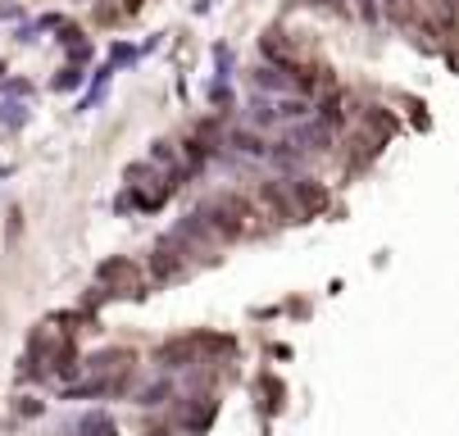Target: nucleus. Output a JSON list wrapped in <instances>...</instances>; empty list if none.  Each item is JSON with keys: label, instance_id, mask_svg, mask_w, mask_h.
<instances>
[{"label": "nucleus", "instance_id": "1", "mask_svg": "<svg viewBox=\"0 0 459 436\" xmlns=\"http://www.w3.org/2000/svg\"><path fill=\"white\" fill-rule=\"evenodd\" d=\"M300 119H314V105L305 96H251V105H246L251 128H286Z\"/></svg>", "mask_w": 459, "mask_h": 436}, {"label": "nucleus", "instance_id": "2", "mask_svg": "<svg viewBox=\"0 0 459 436\" xmlns=\"http://www.w3.org/2000/svg\"><path fill=\"white\" fill-rule=\"evenodd\" d=\"M282 141L291 146L295 155H318V150H328V146H332V132H328V123L300 119V123H286Z\"/></svg>", "mask_w": 459, "mask_h": 436}, {"label": "nucleus", "instance_id": "3", "mask_svg": "<svg viewBox=\"0 0 459 436\" xmlns=\"http://www.w3.org/2000/svg\"><path fill=\"white\" fill-rule=\"evenodd\" d=\"M228 146H232V155L246 159V164H264V159H268V141H264L260 132H251V128L228 132Z\"/></svg>", "mask_w": 459, "mask_h": 436}, {"label": "nucleus", "instance_id": "4", "mask_svg": "<svg viewBox=\"0 0 459 436\" xmlns=\"http://www.w3.org/2000/svg\"><path fill=\"white\" fill-rule=\"evenodd\" d=\"M255 87L260 91H273V96H291L295 91V82H291V68H282V64H264V68H255Z\"/></svg>", "mask_w": 459, "mask_h": 436}, {"label": "nucleus", "instance_id": "5", "mask_svg": "<svg viewBox=\"0 0 459 436\" xmlns=\"http://www.w3.org/2000/svg\"><path fill=\"white\" fill-rule=\"evenodd\" d=\"M182 272V259H177V246L159 241V250H155V277H177Z\"/></svg>", "mask_w": 459, "mask_h": 436}, {"label": "nucleus", "instance_id": "6", "mask_svg": "<svg viewBox=\"0 0 459 436\" xmlns=\"http://www.w3.org/2000/svg\"><path fill=\"white\" fill-rule=\"evenodd\" d=\"M132 277H137L132 259H105L96 268V282H132Z\"/></svg>", "mask_w": 459, "mask_h": 436}, {"label": "nucleus", "instance_id": "7", "mask_svg": "<svg viewBox=\"0 0 459 436\" xmlns=\"http://www.w3.org/2000/svg\"><path fill=\"white\" fill-rule=\"evenodd\" d=\"M77 432L82 436H114V423L105 414H87L82 423H77Z\"/></svg>", "mask_w": 459, "mask_h": 436}, {"label": "nucleus", "instance_id": "8", "mask_svg": "<svg viewBox=\"0 0 459 436\" xmlns=\"http://www.w3.org/2000/svg\"><path fill=\"white\" fill-rule=\"evenodd\" d=\"M123 359H128V350H105V355H91L87 368H91V373H110V368H119Z\"/></svg>", "mask_w": 459, "mask_h": 436}, {"label": "nucleus", "instance_id": "9", "mask_svg": "<svg viewBox=\"0 0 459 436\" xmlns=\"http://www.w3.org/2000/svg\"><path fill=\"white\" fill-rule=\"evenodd\" d=\"M82 77H87V73H82L77 64L59 68V73H55V91H77V87H82Z\"/></svg>", "mask_w": 459, "mask_h": 436}, {"label": "nucleus", "instance_id": "10", "mask_svg": "<svg viewBox=\"0 0 459 436\" xmlns=\"http://www.w3.org/2000/svg\"><path fill=\"white\" fill-rule=\"evenodd\" d=\"M295 196H300V205L305 209H323V186H309V182H295Z\"/></svg>", "mask_w": 459, "mask_h": 436}, {"label": "nucleus", "instance_id": "11", "mask_svg": "<svg viewBox=\"0 0 459 436\" xmlns=\"http://www.w3.org/2000/svg\"><path fill=\"white\" fill-rule=\"evenodd\" d=\"M164 395H173V382H168V377H159L155 386H146V391H141V404H159Z\"/></svg>", "mask_w": 459, "mask_h": 436}, {"label": "nucleus", "instance_id": "12", "mask_svg": "<svg viewBox=\"0 0 459 436\" xmlns=\"http://www.w3.org/2000/svg\"><path fill=\"white\" fill-rule=\"evenodd\" d=\"M23 119H28V109H23V105H14V100L0 105V123H5V128H19Z\"/></svg>", "mask_w": 459, "mask_h": 436}, {"label": "nucleus", "instance_id": "13", "mask_svg": "<svg viewBox=\"0 0 459 436\" xmlns=\"http://www.w3.org/2000/svg\"><path fill=\"white\" fill-rule=\"evenodd\" d=\"M132 59H137V50H132V46H114V50H110V68H119V64H132Z\"/></svg>", "mask_w": 459, "mask_h": 436}, {"label": "nucleus", "instance_id": "14", "mask_svg": "<svg viewBox=\"0 0 459 436\" xmlns=\"http://www.w3.org/2000/svg\"><path fill=\"white\" fill-rule=\"evenodd\" d=\"M150 159H155V164H164V159L173 164V146H168V141H155V146H150Z\"/></svg>", "mask_w": 459, "mask_h": 436}, {"label": "nucleus", "instance_id": "15", "mask_svg": "<svg viewBox=\"0 0 459 436\" xmlns=\"http://www.w3.org/2000/svg\"><path fill=\"white\" fill-rule=\"evenodd\" d=\"M59 41H64V46H77V41H82V32H77V28H68V23H64V28H59Z\"/></svg>", "mask_w": 459, "mask_h": 436}, {"label": "nucleus", "instance_id": "16", "mask_svg": "<svg viewBox=\"0 0 459 436\" xmlns=\"http://www.w3.org/2000/svg\"><path fill=\"white\" fill-rule=\"evenodd\" d=\"M382 5H400V0H378V10H382Z\"/></svg>", "mask_w": 459, "mask_h": 436}, {"label": "nucleus", "instance_id": "17", "mask_svg": "<svg viewBox=\"0 0 459 436\" xmlns=\"http://www.w3.org/2000/svg\"><path fill=\"white\" fill-rule=\"evenodd\" d=\"M314 5H337V0H314Z\"/></svg>", "mask_w": 459, "mask_h": 436}]
</instances>
